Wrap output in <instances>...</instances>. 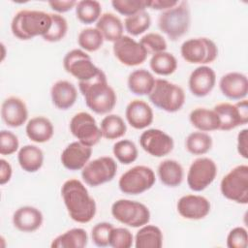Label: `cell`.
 <instances>
[{
  "label": "cell",
  "mask_w": 248,
  "mask_h": 248,
  "mask_svg": "<svg viewBox=\"0 0 248 248\" xmlns=\"http://www.w3.org/2000/svg\"><path fill=\"white\" fill-rule=\"evenodd\" d=\"M61 196L72 220L85 224L94 218L97 211L95 200L80 180L75 178L66 180L61 187Z\"/></svg>",
  "instance_id": "6da1fadb"
},
{
  "label": "cell",
  "mask_w": 248,
  "mask_h": 248,
  "mask_svg": "<svg viewBox=\"0 0 248 248\" xmlns=\"http://www.w3.org/2000/svg\"><path fill=\"white\" fill-rule=\"evenodd\" d=\"M78 88L86 106L93 112L107 114L114 108L117 101L116 93L108 84L103 70L89 80L78 81Z\"/></svg>",
  "instance_id": "7a4b0ae2"
},
{
  "label": "cell",
  "mask_w": 248,
  "mask_h": 248,
  "mask_svg": "<svg viewBox=\"0 0 248 248\" xmlns=\"http://www.w3.org/2000/svg\"><path fill=\"white\" fill-rule=\"evenodd\" d=\"M51 21V14L37 10H20L12 19L11 30L19 40H31L46 34Z\"/></svg>",
  "instance_id": "3957f363"
},
{
  "label": "cell",
  "mask_w": 248,
  "mask_h": 248,
  "mask_svg": "<svg viewBox=\"0 0 248 248\" xmlns=\"http://www.w3.org/2000/svg\"><path fill=\"white\" fill-rule=\"evenodd\" d=\"M191 24V13L187 1L178 3L166 11H163L158 17L159 29L171 41H176L184 36Z\"/></svg>",
  "instance_id": "277c9868"
},
{
  "label": "cell",
  "mask_w": 248,
  "mask_h": 248,
  "mask_svg": "<svg viewBox=\"0 0 248 248\" xmlns=\"http://www.w3.org/2000/svg\"><path fill=\"white\" fill-rule=\"evenodd\" d=\"M148 99L162 110L176 112L185 103V93L181 86L164 78H157L148 94Z\"/></svg>",
  "instance_id": "5b68a950"
},
{
  "label": "cell",
  "mask_w": 248,
  "mask_h": 248,
  "mask_svg": "<svg viewBox=\"0 0 248 248\" xmlns=\"http://www.w3.org/2000/svg\"><path fill=\"white\" fill-rule=\"evenodd\" d=\"M222 195L236 203H248V166L238 165L232 169L221 180Z\"/></svg>",
  "instance_id": "8992f818"
},
{
  "label": "cell",
  "mask_w": 248,
  "mask_h": 248,
  "mask_svg": "<svg viewBox=\"0 0 248 248\" xmlns=\"http://www.w3.org/2000/svg\"><path fill=\"white\" fill-rule=\"evenodd\" d=\"M111 215L118 222L132 228L142 227L150 221V211L145 204L126 199L112 203Z\"/></svg>",
  "instance_id": "52a82bcc"
},
{
  "label": "cell",
  "mask_w": 248,
  "mask_h": 248,
  "mask_svg": "<svg viewBox=\"0 0 248 248\" xmlns=\"http://www.w3.org/2000/svg\"><path fill=\"white\" fill-rule=\"evenodd\" d=\"M153 170L147 166H135L126 170L118 180L120 191L127 195H140L149 190L155 183Z\"/></svg>",
  "instance_id": "ba28073f"
},
{
  "label": "cell",
  "mask_w": 248,
  "mask_h": 248,
  "mask_svg": "<svg viewBox=\"0 0 248 248\" xmlns=\"http://www.w3.org/2000/svg\"><path fill=\"white\" fill-rule=\"evenodd\" d=\"M182 58L190 64L205 65L212 63L218 56L216 44L208 38H192L183 42L180 47Z\"/></svg>",
  "instance_id": "9c48e42d"
},
{
  "label": "cell",
  "mask_w": 248,
  "mask_h": 248,
  "mask_svg": "<svg viewBox=\"0 0 248 248\" xmlns=\"http://www.w3.org/2000/svg\"><path fill=\"white\" fill-rule=\"evenodd\" d=\"M117 170V164L109 156H102L89 161L81 170L83 181L91 187H97L111 181Z\"/></svg>",
  "instance_id": "30bf717a"
},
{
  "label": "cell",
  "mask_w": 248,
  "mask_h": 248,
  "mask_svg": "<svg viewBox=\"0 0 248 248\" xmlns=\"http://www.w3.org/2000/svg\"><path fill=\"white\" fill-rule=\"evenodd\" d=\"M63 67L67 73L78 81L93 78L101 71L92 61L91 57L82 49L75 48L66 53L63 59Z\"/></svg>",
  "instance_id": "8fae6325"
},
{
  "label": "cell",
  "mask_w": 248,
  "mask_h": 248,
  "mask_svg": "<svg viewBox=\"0 0 248 248\" xmlns=\"http://www.w3.org/2000/svg\"><path fill=\"white\" fill-rule=\"evenodd\" d=\"M70 131L79 142L90 147L96 145L103 138L95 118L85 111L78 112L72 117Z\"/></svg>",
  "instance_id": "7c38bea8"
},
{
  "label": "cell",
  "mask_w": 248,
  "mask_h": 248,
  "mask_svg": "<svg viewBox=\"0 0 248 248\" xmlns=\"http://www.w3.org/2000/svg\"><path fill=\"white\" fill-rule=\"evenodd\" d=\"M217 175V166L208 157H200L192 162L187 173V184L194 192L207 188Z\"/></svg>",
  "instance_id": "4fadbf2b"
},
{
  "label": "cell",
  "mask_w": 248,
  "mask_h": 248,
  "mask_svg": "<svg viewBox=\"0 0 248 248\" xmlns=\"http://www.w3.org/2000/svg\"><path fill=\"white\" fill-rule=\"evenodd\" d=\"M213 110L220 119L221 131H230L248 122V102L246 99L239 100L235 104L219 103Z\"/></svg>",
  "instance_id": "5bb4252c"
},
{
  "label": "cell",
  "mask_w": 248,
  "mask_h": 248,
  "mask_svg": "<svg viewBox=\"0 0 248 248\" xmlns=\"http://www.w3.org/2000/svg\"><path fill=\"white\" fill-rule=\"evenodd\" d=\"M113 54L116 59L128 67L139 66L147 58V52L140 42L135 41L132 37L123 35L113 43Z\"/></svg>",
  "instance_id": "9a60e30c"
},
{
  "label": "cell",
  "mask_w": 248,
  "mask_h": 248,
  "mask_svg": "<svg viewBox=\"0 0 248 248\" xmlns=\"http://www.w3.org/2000/svg\"><path fill=\"white\" fill-rule=\"evenodd\" d=\"M141 148L153 157H164L173 149L172 138L160 129H148L140 137Z\"/></svg>",
  "instance_id": "2e32d148"
},
{
  "label": "cell",
  "mask_w": 248,
  "mask_h": 248,
  "mask_svg": "<svg viewBox=\"0 0 248 248\" xmlns=\"http://www.w3.org/2000/svg\"><path fill=\"white\" fill-rule=\"evenodd\" d=\"M210 207V202L205 197L192 194L182 196L176 204L179 215L188 220L203 219L209 214Z\"/></svg>",
  "instance_id": "e0dca14e"
},
{
  "label": "cell",
  "mask_w": 248,
  "mask_h": 248,
  "mask_svg": "<svg viewBox=\"0 0 248 248\" xmlns=\"http://www.w3.org/2000/svg\"><path fill=\"white\" fill-rule=\"evenodd\" d=\"M216 74L214 70L206 65L197 67L190 75L188 85L191 93L196 97H205L214 88Z\"/></svg>",
  "instance_id": "ac0fdd59"
},
{
  "label": "cell",
  "mask_w": 248,
  "mask_h": 248,
  "mask_svg": "<svg viewBox=\"0 0 248 248\" xmlns=\"http://www.w3.org/2000/svg\"><path fill=\"white\" fill-rule=\"evenodd\" d=\"M92 155V147L81 142L74 141L65 147L61 153V163L69 170H79L89 162Z\"/></svg>",
  "instance_id": "d6986e66"
},
{
  "label": "cell",
  "mask_w": 248,
  "mask_h": 248,
  "mask_svg": "<svg viewBox=\"0 0 248 248\" xmlns=\"http://www.w3.org/2000/svg\"><path fill=\"white\" fill-rule=\"evenodd\" d=\"M1 116L7 126L12 128L20 127L26 122L28 117L26 104L18 97H8L2 103Z\"/></svg>",
  "instance_id": "ffe728a7"
},
{
  "label": "cell",
  "mask_w": 248,
  "mask_h": 248,
  "mask_svg": "<svg viewBox=\"0 0 248 248\" xmlns=\"http://www.w3.org/2000/svg\"><path fill=\"white\" fill-rule=\"evenodd\" d=\"M219 87L222 94L228 99L242 100L248 93V79L242 73L231 72L220 78Z\"/></svg>",
  "instance_id": "44dd1931"
},
{
  "label": "cell",
  "mask_w": 248,
  "mask_h": 248,
  "mask_svg": "<svg viewBox=\"0 0 248 248\" xmlns=\"http://www.w3.org/2000/svg\"><path fill=\"white\" fill-rule=\"evenodd\" d=\"M127 122L137 130L147 128L153 122V110L143 100L136 99L131 101L125 109Z\"/></svg>",
  "instance_id": "7402d4cb"
},
{
  "label": "cell",
  "mask_w": 248,
  "mask_h": 248,
  "mask_svg": "<svg viewBox=\"0 0 248 248\" xmlns=\"http://www.w3.org/2000/svg\"><path fill=\"white\" fill-rule=\"evenodd\" d=\"M44 221L42 212L30 205L17 208L13 215V224L22 232H33L41 228Z\"/></svg>",
  "instance_id": "603a6c76"
},
{
  "label": "cell",
  "mask_w": 248,
  "mask_h": 248,
  "mask_svg": "<svg viewBox=\"0 0 248 248\" xmlns=\"http://www.w3.org/2000/svg\"><path fill=\"white\" fill-rule=\"evenodd\" d=\"M50 96L52 104L58 109L66 110L75 105L78 99V91L72 82L61 79L51 86Z\"/></svg>",
  "instance_id": "cb8c5ba5"
},
{
  "label": "cell",
  "mask_w": 248,
  "mask_h": 248,
  "mask_svg": "<svg viewBox=\"0 0 248 248\" xmlns=\"http://www.w3.org/2000/svg\"><path fill=\"white\" fill-rule=\"evenodd\" d=\"M25 132L28 139L32 141L44 143L53 137L54 128L48 118L45 116H35L27 122Z\"/></svg>",
  "instance_id": "d4e9b609"
},
{
  "label": "cell",
  "mask_w": 248,
  "mask_h": 248,
  "mask_svg": "<svg viewBox=\"0 0 248 248\" xmlns=\"http://www.w3.org/2000/svg\"><path fill=\"white\" fill-rule=\"evenodd\" d=\"M96 28L101 32L104 40L108 42L114 43L123 36V23L121 19L112 13L101 15L96 22Z\"/></svg>",
  "instance_id": "484cf974"
},
{
  "label": "cell",
  "mask_w": 248,
  "mask_h": 248,
  "mask_svg": "<svg viewBox=\"0 0 248 248\" xmlns=\"http://www.w3.org/2000/svg\"><path fill=\"white\" fill-rule=\"evenodd\" d=\"M191 124L201 132L219 130L220 119L213 109L206 108H196L189 114Z\"/></svg>",
  "instance_id": "4316f807"
},
{
  "label": "cell",
  "mask_w": 248,
  "mask_h": 248,
  "mask_svg": "<svg viewBox=\"0 0 248 248\" xmlns=\"http://www.w3.org/2000/svg\"><path fill=\"white\" fill-rule=\"evenodd\" d=\"M160 181L168 187H177L181 184L184 171L181 164L175 160L167 159L161 162L157 169Z\"/></svg>",
  "instance_id": "83f0119b"
},
{
  "label": "cell",
  "mask_w": 248,
  "mask_h": 248,
  "mask_svg": "<svg viewBox=\"0 0 248 248\" xmlns=\"http://www.w3.org/2000/svg\"><path fill=\"white\" fill-rule=\"evenodd\" d=\"M17 161L23 170L27 172H36L44 164V153L38 146L26 144L18 150Z\"/></svg>",
  "instance_id": "f1b7e54d"
},
{
  "label": "cell",
  "mask_w": 248,
  "mask_h": 248,
  "mask_svg": "<svg viewBox=\"0 0 248 248\" xmlns=\"http://www.w3.org/2000/svg\"><path fill=\"white\" fill-rule=\"evenodd\" d=\"M155 83L153 75L145 69H138L133 71L127 80L129 90L139 96L148 95Z\"/></svg>",
  "instance_id": "f546056e"
},
{
  "label": "cell",
  "mask_w": 248,
  "mask_h": 248,
  "mask_svg": "<svg viewBox=\"0 0 248 248\" xmlns=\"http://www.w3.org/2000/svg\"><path fill=\"white\" fill-rule=\"evenodd\" d=\"M88 235L81 228L71 229L56 236L50 246L52 248H83L87 245Z\"/></svg>",
  "instance_id": "4dcf8cb0"
},
{
  "label": "cell",
  "mask_w": 248,
  "mask_h": 248,
  "mask_svg": "<svg viewBox=\"0 0 248 248\" xmlns=\"http://www.w3.org/2000/svg\"><path fill=\"white\" fill-rule=\"evenodd\" d=\"M136 248H161L163 246V233L155 225L142 226L135 236Z\"/></svg>",
  "instance_id": "1f68e13d"
},
{
  "label": "cell",
  "mask_w": 248,
  "mask_h": 248,
  "mask_svg": "<svg viewBox=\"0 0 248 248\" xmlns=\"http://www.w3.org/2000/svg\"><path fill=\"white\" fill-rule=\"evenodd\" d=\"M150 69L159 76H170L177 68L175 56L168 51H162L152 55L149 61Z\"/></svg>",
  "instance_id": "d6a6232c"
},
{
  "label": "cell",
  "mask_w": 248,
  "mask_h": 248,
  "mask_svg": "<svg viewBox=\"0 0 248 248\" xmlns=\"http://www.w3.org/2000/svg\"><path fill=\"white\" fill-rule=\"evenodd\" d=\"M103 138L116 140L126 134L127 126L123 118L117 114H108L101 121L100 126Z\"/></svg>",
  "instance_id": "836d02e7"
},
{
  "label": "cell",
  "mask_w": 248,
  "mask_h": 248,
  "mask_svg": "<svg viewBox=\"0 0 248 248\" xmlns=\"http://www.w3.org/2000/svg\"><path fill=\"white\" fill-rule=\"evenodd\" d=\"M101 13L102 6L100 2L96 0H81L77 3V18L84 24H91L93 22H97V20L101 16Z\"/></svg>",
  "instance_id": "e575fe53"
},
{
  "label": "cell",
  "mask_w": 248,
  "mask_h": 248,
  "mask_svg": "<svg viewBox=\"0 0 248 248\" xmlns=\"http://www.w3.org/2000/svg\"><path fill=\"white\" fill-rule=\"evenodd\" d=\"M212 138L205 132H193L185 140V147L193 155H203L212 147Z\"/></svg>",
  "instance_id": "d590c367"
},
{
  "label": "cell",
  "mask_w": 248,
  "mask_h": 248,
  "mask_svg": "<svg viewBox=\"0 0 248 248\" xmlns=\"http://www.w3.org/2000/svg\"><path fill=\"white\" fill-rule=\"evenodd\" d=\"M151 25V17L146 11H141L136 15L125 18V30L132 36H139L144 33Z\"/></svg>",
  "instance_id": "8d00e7d4"
},
{
  "label": "cell",
  "mask_w": 248,
  "mask_h": 248,
  "mask_svg": "<svg viewBox=\"0 0 248 248\" xmlns=\"http://www.w3.org/2000/svg\"><path fill=\"white\" fill-rule=\"evenodd\" d=\"M112 152L114 157L124 165L135 162L138 158V148L130 140H120L113 144Z\"/></svg>",
  "instance_id": "74e56055"
},
{
  "label": "cell",
  "mask_w": 248,
  "mask_h": 248,
  "mask_svg": "<svg viewBox=\"0 0 248 248\" xmlns=\"http://www.w3.org/2000/svg\"><path fill=\"white\" fill-rule=\"evenodd\" d=\"M78 46L89 52H93L98 50L104 43V38L101 32L95 28H85L81 30L78 37Z\"/></svg>",
  "instance_id": "f35d334b"
},
{
  "label": "cell",
  "mask_w": 248,
  "mask_h": 248,
  "mask_svg": "<svg viewBox=\"0 0 248 248\" xmlns=\"http://www.w3.org/2000/svg\"><path fill=\"white\" fill-rule=\"evenodd\" d=\"M51 26L49 30L43 36V39L49 43L61 41L67 34L68 22L66 18L59 14H51Z\"/></svg>",
  "instance_id": "ab89813d"
},
{
  "label": "cell",
  "mask_w": 248,
  "mask_h": 248,
  "mask_svg": "<svg viewBox=\"0 0 248 248\" xmlns=\"http://www.w3.org/2000/svg\"><path fill=\"white\" fill-rule=\"evenodd\" d=\"M113 9L126 17L136 15L141 11H145L146 0H112Z\"/></svg>",
  "instance_id": "60d3db41"
},
{
  "label": "cell",
  "mask_w": 248,
  "mask_h": 248,
  "mask_svg": "<svg viewBox=\"0 0 248 248\" xmlns=\"http://www.w3.org/2000/svg\"><path fill=\"white\" fill-rule=\"evenodd\" d=\"M140 45L144 47L147 54H155L162 51H166L168 45L165 38L159 34L150 32L141 37L140 41Z\"/></svg>",
  "instance_id": "b9f144b4"
},
{
  "label": "cell",
  "mask_w": 248,
  "mask_h": 248,
  "mask_svg": "<svg viewBox=\"0 0 248 248\" xmlns=\"http://www.w3.org/2000/svg\"><path fill=\"white\" fill-rule=\"evenodd\" d=\"M113 225L108 222L96 224L91 230V238L93 243L98 247H107L109 245V235Z\"/></svg>",
  "instance_id": "7bdbcfd3"
},
{
  "label": "cell",
  "mask_w": 248,
  "mask_h": 248,
  "mask_svg": "<svg viewBox=\"0 0 248 248\" xmlns=\"http://www.w3.org/2000/svg\"><path fill=\"white\" fill-rule=\"evenodd\" d=\"M133 241V234L126 228H113L109 235V246L113 248H130Z\"/></svg>",
  "instance_id": "ee69618b"
},
{
  "label": "cell",
  "mask_w": 248,
  "mask_h": 248,
  "mask_svg": "<svg viewBox=\"0 0 248 248\" xmlns=\"http://www.w3.org/2000/svg\"><path fill=\"white\" fill-rule=\"evenodd\" d=\"M19 147L17 137L11 131L2 130L0 132V154L11 155Z\"/></svg>",
  "instance_id": "f6af8a7d"
},
{
  "label": "cell",
  "mask_w": 248,
  "mask_h": 248,
  "mask_svg": "<svg viewBox=\"0 0 248 248\" xmlns=\"http://www.w3.org/2000/svg\"><path fill=\"white\" fill-rule=\"evenodd\" d=\"M247 244V231L243 227H235L229 232L227 236V246L229 248H246Z\"/></svg>",
  "instance_id": "bcb514c9"
},
{
  "label": "cell",
  "mask_w": 248,
  "mask_h": 248,
  "mask_svg": "<svg viewBox=\"0 0 248 248\" xmlns=\"http://www.w3.org/2000/svg\"><path fill=\"white\" fill-rule=\"evenodd\" d=\"M77 1L75 0H66V1H49L48 5L50 6V8L59 13H66L71 11L73 8H75L77 6Z\"/></svg>",
  "instance_id": "7dc6e473"
},
{
  "label": "cell",
  "mask_w": 248,
  "mask_h": 248,
  "mask_svg": "<svg viewBox=\"0 0 248 248\" xmlns=\"http://www.w3.org/2000/svg\"><path fill=\"white\" fill-rule=\"evenodd\" d=\"M247 139H248V130L243 129L237 135V152L244 158H248V149H247Z\"/></svg>",
  "instance_id": "c3c4849f"
},
{
  "label": "cell",
  "mask_w": 248,
  "mask_h": 248,
  "mask_svg": "<svg viewBox=\"0 0 248 248\" xmlns=\"http://www.w3.org/2000/svg\"><path fill=\"white\" fill-rule=\"evenodd\" d=\"M177 3L178 1L176 0H149L146 1V7L153 10L166 11L170 8L174 7Z\"/></svg>",
  "instance_id": "681fc988"
},
{
  "label": "cell",
  "mask_w": 248,
  "mask_h": 248,
  "mask_svg": "<svg viewBox=\"0 0 248 248\" xmlns=\"http://www.w3.org/2000/svg\"><path fill=\"white\" fill-rule=\"evenodd\" d=\"M12 174L13 169L11 164L5 159H0V184L8 183L12 178Z\"/></svg>",
  "instance_id": "f907efd6"
}]
</instances>
